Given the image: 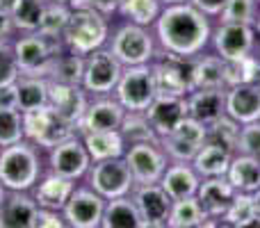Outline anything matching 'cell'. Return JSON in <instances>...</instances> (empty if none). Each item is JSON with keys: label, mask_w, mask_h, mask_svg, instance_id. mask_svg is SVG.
<instances>
[{"label": "cell", "mask_w": 260, "mask_h": 228, "mask_svg": "<svg viewBox=\"0 0 260 228\" xmlns=\"http://www.w3.org/2000/svg\"><path fill=\"white\" fill-rule=\"evenodd\" d=\"M157 48L180 57H197L210 46L212 18L197 9L189 0L165 5L153 23Z\"/></svg>", "instance_id": "obj_1"}, {"label": "cell", "mask_w": 260, "mask_h": 228, "mask_svg": "<svg viewBox=\"0 0 260 228\" xmlns=\"http://www.w3.org/2000/svg\"><path fill=\"white\" fill-rule=\"evenodd\" d=\"M46 171V153L27 139L0 146V183L9 192H30Z\"/></svg>", "instance_id": "obj_2"}, {"label": "cell", "mask_w": 260, "mask_h": 228, "mask_svg": "<svg viewBox=\"0 0 260 228\" xmlns=\"http://www.w3.org/2000/svg\"><path fill=\"white\" fill-rule=\"evenodd\" d=\"M110 35H112L110 16L85 5V7H73L62 41L64 48L71 50V53L89 55L99 48H105L110 41Z\"/></svg>", "instance_id": "obj_3"}, {"label": "cell", "mask_w": 260, "mask_h": 228, "mask_svg": "<svg viewBox=\"0 0 260 228\" xmlns=\"http://www.w3.org/2000/svg\"><path fill=\"white\" fill-rule=\"evenodd\" d=\"M14 55L21 76H44L48 78V71L57 55L64 50L62 39L44 35V32H18L12 39Z\"/></svg>", "instance_id": "obj_4"}, {"label": "cell", "mask_w": 260, "mask_h": 228, "mask_svg": "<svg viewBox=\"0 0 260 228\" xmlns=\"http://www.w3.org/2000/svg\"><path fill=\"white\" fill-rule=\"evenodd\" d=\"M108 48L123 67H137V64H151L157 57V41L153 27L137 25V23L123 21L121 25L112 27Z\"/></svg>", "instance_id": "obj_5"}, {"label": "cell", "mask_w": 260, "mask_h": 228, "mask_svg": "<svg viewBox=\"0 0 260 228\" xmlns=\"http://www.w3.org/2000/svg\"><path fill=\"white\" fill-rule=\"evenodd\" d=\"M157 94L160 91H157L155 73H153V62L123 67V73L114 89V99L126 108V112H146Z\"/></svg>", "instance_id": "obj_6"}, {"label": "cell", "mask_w": 260, "mask_h": 228, "mask_svg": "<svg viewBox=\"0 0 260 228\" xmlns=\"http://www.w3.org/2000/svg\"><path fill=\"white\" fill-rule=\"evenodd\" d=\"M76 125L59 116L50 105L39 110L23 112V137L39 146L44 153H48L53 146H57L62 139L76 135Z\"/></svg>", "instance_id": "obj_7"}, {"label": "cell", "mask_w": 260, "mask_h": 228, "mask_svg": "<svg viewBox=\"0 0 260 228\" xmlns=\"http://www.w3.org/2000/svg\"><path fill=\"white\" fill-rule=\"evenodd\" d=\"M82 183H87L105 201L117 197H128L135 187L133 171H130L126 157H110V160L91 162Z\"/></svg>", "instance_id": "obj_8"}, {"label": "cell", "mask_w": 260, "mask_h": 228, "mask_svg": "<svg viewBox=\"0 0 260 228\" xmlns=\"http://www.w3.org/2000/svg\"><path fill=\"white\" fill-rule=\"evenodd\" d=\"M121 73L123 64L105 46V48H99L94 53L85 55V71H82L80 85L89 96H108L114 94Z\"/></svg>", "instance_id": "obj_9"}, {"label": "cell", "mask_w": 260, "mask_h": 228, "mask_svg": "<svg viewBox=\"0 0 260 228\" xmlns=\"http://www.w3.org/2000/svg\"><path fill=\"white\" fill-rule=\"evenodd\" d=\"M210 46L224 59L242 57V55L258 53L260 35L256 30V25H249V23L219 21L217 25H212Z\"/></svg>", "instance_id": "obj_10"}, {"label": "cell", "mask_w": 260, "mask_h": 228, "mask_svg": "<svg viewBox=\"0 0 260 228\" xmlns=\"http://www.w3.org/2000/svg\"><path fill=\"white\" fill-rule=\"evenodd\" d=\"M153 73L160 94L187 96L194 89V57L157 50V57L153 59Z\"/></svg>", "instance_id": "obj_11"}, {"label": "cell", "mask_w": 260, "mask_h": 228, "mask_svg": "<svg viewBox=\"0 0 260 228\" xmlns=\"http://www.w3.org/2000/svg\"><path fill=\"white\" fill-rule=\"evenodd\" d=\"M123 157H126L130 171H133L135 185L160 183L167 165L171 162L169 155H167V151L162 148L160 139H148V142L128 144Z\"/></svg>", "instance_id": "obj_12"}, {"label": "cell", "mask_w": 260, "mask_h": 228, "mask_svg": "<svg viewBox=\"0 0 260 228\" xmlns=\"http://www.w3.org/2000/svg\"><path fill=\"white\" fill-rule=\"evenodd\" d=\"M89 167H91V157L87 153V146L82 142L80 133L62 139L57 146H53L46 153V169L64 176V178L78 180V183L87 176Z\"/></svg>", "instance_id": "obj_13"}, {"label": "cell", "mask_w": 260, "mask_h": 228, "mask_svg": "<svg viewBox=\"0 0 260 228\" xmlns=\"http://www.w3.org/2000/svg\"><path fill=\"white\" fill-rule=\"evenodd\" d=\"M105 210V199L96 194L87 183H78L67 206L62 208L64 221L69 228H101Z\"/></svg>", "instance_id": "obj_14"}, {"label": "cell", "mask_w": 260, "mask_h": 228, "mask_svg": "<svg viewBox=\"0 0 260 228\" xmlns=\"http://www.w3.org/2000/svg\"><path fill=\"white\" fill-rule=\"evenodd\" d=\"M208 142V125H203L201 121L187 119L180 125H176L169 135L160 137L162 148L167 151L169 160H183V162H192L194 155L199 153V148Z\"/></svg>", "instance_id": "obj_15"}, {"label": "cell", "mask_w": 260, "mask_h": 228, "mask_svg": "<svg viewBox=\"0 0 260 228\" xmlns=\"http://www.w3.org/2000/svg\"><path fill=\"white\" fill-rule=\"evenodd\" d=\"M126 116V108L114 99V94L108 96H89L87 110L82 119L78 121V133H94V130H119Z\"/></svg>", "instance_id": "obj_16"}, {"label": "cell", "mask_w": 260, "mask_h": 228, "mask_svg": "<svg viewBox=\"0 0 260 228\" xmlns=\"http://www.w3.org/2000/svg\"><path fill=\"white\" fill-rule=\"evenodd\" d=\"M146 228H167V217L171 210V197L160 183L135 185L130 192Z\"/></svg>", "instance_id": "obj_17"}, {"label": "cell", "mask_w": 260, "mask_h": 228, "mask_svg": "<svg viewBox=\"0 0 260 228\" xmlns=\"http://www.w3.org/2000/svg\"><path fill=\"white\" fill-rule=\"evenodd\" d=\"M189 116L187 112V99L174 94H157L155 101L148 105L146 119L153 125L157 137L169 135L176 125H180Z\"/></svg>", "instance_id": "obj_18"}, {"label": "cell", "mask_w": 260, "mask_h": 228, "mask_svg": "<svg viewBox=\"0 0 260 228\" xmlns=\"http://www.w3.org/2000/svg\"><path fill=\"white\" fill-rule=\"evenodd\" d=\"M238 189L231 185V180L226 176H217V178H203L199 185L197 199L201 203V208L206 210L210 224L221 226V217L226 215L229 206L233 203Z\"/></svg>", "instance_id": "obj_19"}, {"label": "cell", "mask_w": 260, "mask_h": 228, "mask_svg": "<svg viewBox=\"0 0 260 228\" xmlns=\"http://www.w3.org/2000/svg\"><path fill=\"white\" fill-rule=\"evenodd\" d=\"M78 180L64 178L59 174H53V171L46 169L41 174V178L35 183V187L30 189L32 199L37 201L39 208H48V210H62L67 206L69 197L73 194Z\"/></svg>", "instance_id": "obj_20"}, {"label": "cell", "mask_w": 260, "mask_h": 228, "mask_svg": "<svg viewBox=\"0 0 260 228\" xmlns=\"http://www.w3.org/2000/svg\"><path fill=\"white\" fill-rule=\"evenodd\" d=\"M185 99L189 116L203 125H210L226 114V87H197Z\"/></svg>", "instance_id": "obj_21"}, {"label": "cell", "mask_w": 260, "mask_h": 228, "mask_svg": "<svg viewBox=\"0 0 260 228\" xmlns=\"http://www.w3.org/2000/svg\"><path fill=\"white\" fill-rule=\"evenodd\" d=\"M226 114L233 116L238 123L260 121V85L244 82V85L226 87Z\"/></svg>", "instance_id": "obj_22"}, {"label": "cell", "mask_w": 260, "mask_h": 228, "mask_svg": "<svg viewBox=\"0 0 260 228\" xmlns=\"http://www.w3.org/2000/svg\"><path fill=\"white\" fill-rule=\"evenodd\" d=\"M201 180L203 178L197 174V169H194L192 162L171 160L169 165H167L165 174H162L160 185L165 187V192L171 197V201H178V199L197 197Z\"/></svg>", "instance_id": "obj_23"}, {"label": "cell", "mask_w": 260, "mask_h": 228, "mask_svg": "<svg viewBox=\"0 0 260 228\" xmlns=\"http://www.w3.org/2000/svg\"><path fill=\"white\" fill-rule=\"evenodd\" d=\"M89 103V94L82 89V85H62V82H50V101L48 105L59 116L78 125Z\"/></svg>", "instance_id": "obj_24"}, {"label": "cell", "mask_w": 260, "mask_h": 228, "mask_svg": "<svg viewBox=\"0 0 260 228\" xmlns=\"http://www.w3.org/2000/svg\"><path fill=\"white\" fill-rule=\"evenodd\" d=\"M39 206L30 192H9L0 208V228H35Z\"/></svg>", "instance_id": "obj_25"}, {"label": "cell", "mask_w": 260, "mask_h": 228, "mask_svg": "<svg viewBox=\"0 0 260 228\" xmlns=\"http://www.w3.org/2000/svg\"><path fill=\"white\" fill-rule=\"evenodd\" d=\"M87 146L91 162L110 160V157H123L128 142L123 139L121 130H94V133H80Z\"/></svg>", "instance_id": "obj_26"}, {"label": "cell", "mask_w": 260, "mask_h": 228, "mask_svg": "<svg viewBox=\"0 0 260 228\" xmlns=\"http://www.w3.org/2000/svg\"><path fill=\"white\" fill-rule=\"evenodd\" d=\"M226 178L231 180L238 192L253 194L260 187V155L249 153H233L231 167L226 171Z\"/></svg>", "instance_id": "obj_27"}, {"label": "cell", "mask_w": 260, "mask_h": 228, "mask_svg": "<svg viewBox=\"0 0 260 228\" xmlns=\"http://www.w3.org/2000/svg\"><path fill=\"white\" fill-rule=\"evenodd\" d=\"M101 228H146V226H144V219L137 210V203L128 194V197H117L105 201Z\"/></svg>", "instance_id": "obj_28"}, {"label": "cell", "mask_w": 260, "mask_h": 228, "mask_svg": "<svg viewBox=\"0 0 260 228\" xmlns=\"http://www.w3.org/2000/svg\"><path fill=\"white\" fill-rule=\"evenodd\" d=\"M16 94L21 112L46 108L50 101V80L44 76H18Z\"/></svg>", "instance_id": "obj_29"}, {"label": "cell", "mask_w": 260, "mask_h": 228, "mask_svg": "<svg viewBox=\"0 0 260 228\" xmlns=\"http://www.w3.org/2000/svg\"><path fill=\"white\" fill-rule=\"evenodd\" d=\"M231 160H233L231 151H226L224 146H217L212 142H206L194 155L192 165L201 178H217V176H226Z\"/></svg>", "instance_id": "obj_30"}, {"label": "cell", "mask_w": 260, "mask_h": 228, "mask_svg": "<svg viewBox=\"0 0 260 228\" xmlns=\"http://www.w3.org/2000/svg\"><path fill=\"white\" fill-rule=\"evenodd\" d=\"M201 226H210V219H208L206 210L201 208L197 197L171 201L167 228H201Z\"/></svg>", "instance_id": "obj_31"}, {"label": "cell", "mask_w": 260, "mask_h": 228, "mask_svg": "<svg viewBox=\"0 0 260 228\" xmlns=\"http://www.w3.org/2000/svg\"><path fill=\"white\" fill-rule=\"evenodd\" d=\"M197 87H226V59L217 53L194 57V89Z\"/></svg>", "instance_id": "obj_32"}, {"label": "cell", "mask_w": 260, "mask_h": 228, "mask_svg": "<svg viewBox=\"0 0 260 228\" xmlns=\"http://www.w3.org/2000/svg\"><path fill=\"white\" fill-rule=\"evenodd\" d=\"M82 71H85V55L71 53V50L64 48L53 62V67H50L48 80L62 82V85H80Z\"/></svg>", "instance_id": "obj_33"}, {"label": "cell", "mask_w": 260, "mask_h": 228, "mask_svg": "<svg viewBox=\"0 0 260 228\" xmlns=\"http://www.w3.org/2000/svg\"><path fill=\"white\" fill-rule=\"evenodd\" d=\"M224 226H235V228H251L260 226V212L253 206V197L251 194L238 192L233 199V203L229 206L226 215L221 217Z\"/></svg>", "instance_id": "obj_34"}, {"label": "cell", "mask_w": 260, "mask_h": 228, "mask_svg": "<svg viewBox=\"0 0 260 228\" xmlns=\"http://www.w3.org/2000/svg\"><path fill=\"white\" fill-rule=\"evenodd\" d=\"M162 7H165L162 0H121L117 9V16H121L123 21L137 23V25L153 27Z\"/></svg>", "instance_id": "obj_35"}, {"label": "cell", "mask_w": 260, "mask_h": 228, "mask_svg": "<svg viewBox=\"0 0 260 228\" xmlns=\"http://www.w3.org/2000/svg\"><path fill=\"white\" fill-rule=\"evenodd\" d=\"M73 7L67 3H55V0H48L44 9V16H41L39 23V32L53 37V39H62L64 30L69 25V18H71Z\"/></svg>", "instance_id": "obj_36"}, {"label": "cell", "mask_w": 260, "mask_h": 228, "mask_svg": "<svg viewBox=\"0 0 260 228\" xmlns=\"http://www.w3.org/2000/svg\"><path fill=\"white\" fill-rule=\"evenodd\" d=\"M48 5V0H21L16 5V9L12 12V23L14 30L18 32H35L39 30L41 16H44V9Z\"/></svg>", "instance_id": "obj_37"}, {"label": "cell", "mask_w": 260, "mask_h": 228, "mask_svg": "<svg viewBox=\"0 0 260 228\" xmlns=\"http://www.w3.org/2000/svg\"><path fill=\"white\" fill-rule=\"evenodd\" d=\"M240 128H242V123H238L233 116L224 114L208 125V142L217 144V146H224L226 151L235 153L238 151Z\"/></svg>", "instance_id": "obj_38"}, {"label": "cell", "mask_w": 260, "mask_h": 228, "mask_svg": "<svg viewBox=\"0 0 260 228\" xmlns=\"http://www.w3.org/2000/svg\"><path fill=\"white\" fill-rule=\"evenodd\" d=\"M258 67H260V55H256V53L226 59V87L256 82Z\"/></svg>", "instance_id": "obj_39"}, {"label": "cell", "mask_w": 260, "mask_h": 228, "mask_svg": "<svg viewBox=\"0 0 260 228\" xmlns=\"http://www.w3.org/2000/svg\"><path fill=\"white\" fill-rule=\"evenodd\" d=\"M121 135L128 144L135 142H148V139H160L153 130V125L148 123L146 112H126L123 116V123H121Z\"/></svg>", "instance_id": "obj_40"}, {"label": "cell", "mask_w": 260, "mask_h": 228, "mask_svg": "<svg viewBox=\"0 0 260 228\" xmlns=\"http://www.w3.org/2000/svg\"><path fill=\"white\" fill-rule=\"evenodd\" d=\"M258 14H260L258 0H226L224 9L219 14V21H235V23L256 25Z\"/></svg>", "instance_id": "obj_41"}, {"label": "cell", "mask_w": 260, "mask_h": 228, "mask_svg": "<svg viewBox=\"0 0 260 228\" xmlns=\"http://www.w3.org/2000/svg\"><path fill=\"white\" fill-rule=\"evenodd\" d=\"M23 137V112L18 108L0 110V146L21 142Z\"/></svg>", "instance_id": "obj_42"}, {"label": "cell", "mask_w": 260, "mask_h": 228, "mask_svg": "<svg viewBox=\"0 0 260 228\" xmlns=\"http://www.w3.org/2000/svg\"><path fill=\"white\" fill-rule=\"evenodd\" d=\"M18 76H21V71H18L12 41H0V85L16 82Z\"/></svg>", "instance_id": "obj_43"}, {"label": "cell", "mask_w": 260, "mask_h": 228, "mask_svg": "<svg viewBox=\"0 0 260 228\" xmlns=\"http://www.w3.org/2000/svg\"><path fill=\"white\" fill-rule=\"evenodd\" d=\"M235 153H249V155H260V121L242 123L238 139V151Z\"/></svg>", "instance_id": "obj_44"}, {"label": "cell", "mask_w": 260, "mask_h": 228, "mask_svg": "<svg viewBox=\"0 0 260 228\" xmlns=\"http://www.w3.org/2000/svg\"><path fill=\"white\" fill-rule=\"evenodd\" d=\"M35 228H67L62 210H48V208H39L37 212V226Z\"/></svg>", "instance_id": "obj_45"}, {"label": "cell", "mask_w": 260, "mask_h": 228, "mask_svg": "<svg viewBox=\"0 0 260 228\" xmlns=\"http://www.w3.org/2000/svg\"><path fill=\"white\" fill-rule=\"evenodd\" d=\"M12 108H18L16 82H9V85H0V110H12Z\"/></svg>", "instance_id": "obj_46"}, {"label": "cell", "mask_w": 260, "mask_h": 228, "mask_svg": "<svg viewBox=\"0 0 260 228\" xmlns=\"http://www.w3.org/2000/svg\"><path fill=\"white\" fill-rule=\"evenodd\" d=\"M189 3H192L197 9H201L206 16L219 18V14H221V9H224L226 0H189Z\"/></svg>", "instance_id": "obj_47"}, {"label": "cell", "mask_w": 260, "mask_h": 228, "mask_svg": "<svg viewBox=\"0 0 260 228\" xmlns=\"http://www.w3.org/2000/svg\"><path fill=\"white\" fill-rule=\"evenodd\" d=\"M119 3L121 0H87V5L94 9H99L101 14H105V16H117V9H119Z\"/></svg>", "instance_id": "obj_48"}, {"label": "cell", "mask_w": 260, "mask_h": 228, "mask_svg": "<svg viewBox=\"0 0 260 228\" xmlns=\"http://www.w3.org/2000/svg\"><path fill=\"white\" fill-rule=\"evenodd\" d=\"M14 37H16V30H14L12 16L0 12V41H12Z\"/></svg>", "instance_id": "obj_49"}, {"label": "cell", "mask_w": 260, "mask_h": 228, "mask_svg": "<svg viewBox=\"0 0 260 228\" xmlns=\"http://www.w3.org/2000/svg\"><path fill=\"white\" fill-rule=\"evenodd\" d=\"M18 3H21V0H0V12H5V14L12 16V12L16 9Z\"/></svg>", "instance_id": "obj_50"}, {"label": "cell", "mask_w": 260, "mask_h": 228, "mask_svg": "<svg viewBox=\"0 0 260 228\" xmlns=\"http://www.w3.org/2000/svg\"><path fill=\"white\" fill-rule=\"evenodd\" d=\"M55 3H67V5H71V7H85L87 0H55Z\"/></svg>", "instance_id": "obj_51"}, {"label": "cell", "mask_w": 260, "mask_h": 228, "mask_svg": "<svg viewBox=\"0 0 260 228\" xmlns=\"http://www.w3.org/2000/svg\"><path fill=\"white\" fill-rule=\"evenodd\" d=\"M7 194H9V189L5 187L3 183H0V208H3V203H5V199H7Z\"/></svg>", "instance_id": "obj_52"}, {"label": "cell", "mask_w": 260, "mask_h": 228, "mask_svg": "<svg viewBox=\"0 0 260 228\" xmlns=\"http://www.w3.org/2000/svg\"><path fill=\"white\" fill-rule=\"evenodd\" d=\"M251 197H253V206H256V210L260 212V187L256 189V192H253L251 194Z\"/></svg>", "instance_id": "obj_53"}, {"label": "cell", "mask_w": 260, "mask_h": 228, "mask_svg": "<svg viewBox=\"0 0 260 228\" xmlns=\"http://www.w3.org/2000/svg\"><path fill=\"white\" fill-rule=\"evenodd\" d=\"M176 3H185V0H162V5H176Z\"/></svg>", "instance_id": "obj_54"}, {"label": "cell", "mask_w": 260, "mask_h": 228, "mask_svg": "<svg viewBox=\"0 0 260 228\" xmlns=\"http://www.w3.org/2000/svg\"><path fill=\"white\" fill-rule=\"evenodd\" d=\"M256 30H258V35H260V14H258V21H256Z\"/></svg>", "instance_id": "obj_55"}, {"label": "cell", "mask_w": 260, "mask_h": 228, "mask_svg": "<svg viewBox=\"0 0 260 228\" xmlns=\"http://www.w3.org/2000/svg\"><path fill=\"white\" fill-rule=\"evenodd\" d=\"M258 3H260V0H258Z\"/></svg>", "instance_id": "obj_56"}]
</instances>
